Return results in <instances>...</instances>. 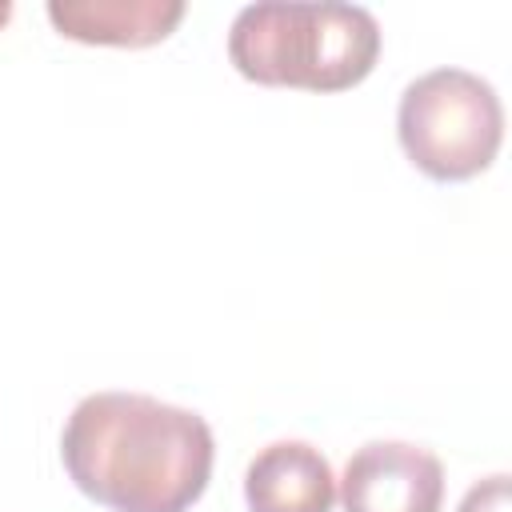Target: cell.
Returning <instances> with one entry per match:
<instances>
[{
	"label": "cell",
	"instance_id": "6da1fadb",
	"mask_svg": "<svg viewBox=\"0 0 512 512\" xmlns=\"http://www.w3.org/2000/svg\"><path fill=\"white\" fill-rule=\"evenodd\" d=\"M204 416L140 396H84L60 436L68 480L108 512H188L212 476Z\"/></svg>",
	"mask_w": 512,
	"mask_h": 512
},
{
	"label": "cell",
	"instance_id": "7a4b0ae2",
	"mask_svg": "<svg viewBox=\"0 0 512 512\" xmlns=\"http://www.w3.org/2000/svg\"><path fill=\"white\" fill-rule=\"evenodd\" d=\"M380 56V24L360 4H284L264 0L236 12L228 60L264 88L344 92Z\"/></svg>",
	"mask_w": 512,
	"mask_h": 512
},
{
	"label": "cell",
	"instance_id": "3957f363",
	"mask_svg": "<svg viewBox=\"0 0 512 512\" xmlns=\"http://www.w3.org/2000/svg\"><path fill=\"white\" fill-rule=\"evenodd\" d=\"M396 132L408 160L424 176L460 184L496 160L504 140V108L496 88L476 72L436 68L404 88Z\"/></svg>",
	"mask_w": 512,
	"mask_h": 512
},
{
	"label": "cell",
	"instance_id": "277c9868",
	"mask_svg": "<svg viewBox=\"0 0 512 512\" xmlns=\"http://www.w3.org/2000/svg\"><path fill=\"white\" fill-rule=\"evenodd\" d=\"M340 504L344 512H440L444 468L428 448L372 440L344 464Z\"/></svg>",
	"mask_w": 512,
	"mask_h": 512
},
{
	"label": "cell",
	"instance_id": "5b68a950",
	"mask_svg": "<svg viewBox=\"0 0 512 512\" xmlns=\"http://www.w3.org/2000/svg\"><path fill=\"white\" fill-rule=\"evenodd\" d=\"M248 512H332L336 480L328 460L300 440H276L244 472Z\"/></svg>",
	"mask_w": 512,
	"mask_h": 512
},
{
	"label": "cell",
	"instance_id": "8992f818",
	"mask_svg": "<svg viewBox=\"0 0 512 512\" xmlns=\"http://www.w3.org/2000/svg\"><path fill=\"white\" fill-rule=\"evenodd\" d=\"M48 20L80 44L148 48L172 36L184 20L180 0H48Z\"/></svg>",
	"mask_w": 512,
	"mask_h": 512
},
{
	"label": "cell",
	"instance_id": "52a82bcc",
	"mask_svg": "<svg viewBox=\"0 0 512 512\" xmlns=\"http://www.w3.org/2000/svg\"><path fill=\"white\" fill-rule=\"evenodd\" d=\"M512 500H508V476H488L480 484L468 488V496L460 500V512H508Z\"/></svg>",
	"mask_w": 512,
	"mask_h": 512
},
{
	"label": "cell",
	"instance_id": "ba28073f",
	"mask_svg": "<svg viewBox=\"0 0 512 512\" xmlns=\"http://www.w3.org/2000/svg\"><path fill=\"white\" fill-rule=\"evenodd\" d=\"M4 20H8V4H0V24H4Z\"/></svg>",
	"mask_w": 512,
	"mask_h": 512
}]
</instances>
